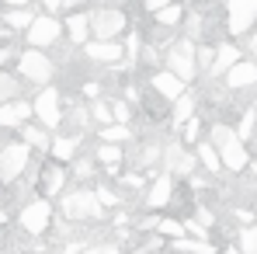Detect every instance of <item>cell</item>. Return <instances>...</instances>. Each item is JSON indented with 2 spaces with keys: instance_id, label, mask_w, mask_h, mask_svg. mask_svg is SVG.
<instances>
[{
  "instance_id": "obj_12",
  "label": "cell",
  "mask_w": 257,
  "mask_h": 254,
  "mask_svg": "<svg viewBox=\"0 0 257 254\" xmlns=\"http://www.w3.org/2000/svg\"><path fill=\"white\" fill-rule=\"evenodd\" d=\"M35 185H39V195H45V199H59V195L66 192V185H70V167L59 164V160H49V164L39 167Z\"/></svg>"
},
{
  "instance_id": "obj_48",
  "label": "cell",
  "mask_w": 257,
  "mask_h": 254,
  "mask_svg": "<svg viewBox=\"0 0 257 254\" xmlns=\"http://www.w3.org/2000/svg\"><path fill=\"white\" fill-rule=\"evenodd\" d=\"M97 4H104V0H97Z\"/></svg>"
},
{
  "instance_id": "obj_4",
  "label": "cell",
  "mask_w": 257,
  "mask_h": 254,
  "mask_svg": "<svg viewBox=\"0 0 257 254\" xmlns=\"http://www.w3.org/2000/svg\"><path fill=\"white\" fill-rule=\"evenodd\" d=\"M52 219H56V206H52V199H45V195H32V199L21 202V209H18V226H21V233H28L32 240H39V237H45V233L52 230Z\"/></svg>"
},
{
  "instance_id": "obj_38",
  "label": "cell",
  "mask_w": 257,
  "mask_h": 254,
  "mask_svg": "<svg viewBox=\"0 0 257 254\" xmlns=\"http://www.w3.org/2000/svg\"><path fill=\"white\" fill-rule=\"evenodd\" d=\"M39 7H42L45 14H59V11H73L77 7V0H35Z\"/></svg>"
},
{
  "instance_id": "obj_45",
  "label": "cell",
  "mask_w": 257,
  "mask_h": 254,
  "mask_svg": "<svg viewBox=\"0 0 257 254\" xmlns=\"http://www.w3.org/2000/svg\"><path fill=\"white\" fill-rule=\"evenodd\" d=\"M254 216H257V202H254Z\"/></svg>"
},
{
  "instance_id": "obj_19",
  "label": "cell",
  "mask_w": 257,
  "mask_h": 254,
  "mask_svg": "<svg viewBox=\"0 0 257 254\" xmlns=\"http://www.w3.org/2000/svg\"><path fill=\"white\" fill-rule=\"evenodd\" d=\"M90 39V25H87V11H70L66 18H63V42L70 45H80Z\"/></svg>"
},
{
  "instance_id": "obj_35",
  "label": "cell",
  "mask_w": 257,
  "mask_h": 254,
  "mask_svg": "<svg viewBox=\"0 0 257 254\" xmlns=\"http://www.w3.org/2000/svg\"><path fill=\"white\" fill-rule=\"evenodd\" d=\"M233 132H236V136H240L243 143H247V139H250V136L257 132V108H254V105H250V108L243 112V119H240V126L233 129Z\"/></svg>"
},
{
  "instance_id": "obj_11",
  "label": "cell",
  "mask_w": 257,
  "mask_h": 254,
  "mask_svg": "<svg viewBox=\"0 0 257 254\" xmlns=\"http://www.w3.org/2000/svg\"><path fill=\"white\" fill-rule=\"evenodd\" d=\"M257 25V0H226V32L247 35Z\"/></svg>"
},
{
  "instance_id": "obj_36",
  "label": "cell",
  "mask_w": 257,
  "mask_h": 254,
  "mask_svg": "<svg viewBox=\"0 0 257 254\" xmlns=\"http://www.w3.org/2000/svg\"><path fill=\"white\" fill-rule=\"evenodd\" d=\"M18 42L14 39H7V42H0V70H11L14 66V59H18Z\"/></svg>"
},
{
  "instance_id": "obj_1",
  "label": "cell",
  "mask_w": 257,
  "mask_h": 254,
  "mask_svg": "<svg viewBox=\"0 0 257 254\" xmlns=\"http://www.w3.org/2000/svg\"><path fill=\"white\" fill-rule=\"evenodd\" d=\"M104 206L97 202V195H94V188H87V185H77V188H66L63 195H59V216L63 219H70V223H97V219H104Z\"/></svg>"
},
{
  "instance_id": "obj_5",
  "label": "cell",
  "mask_w": 257,
  "mask_h": 254,
  "mask_svg": "<svg viewBox=\"0 0 257 254\" xmlns=\"http://www.w3.org/2000/svg\"><path fill=\"white\" fill-rule=\"evenodd\" d=\"M87 25L90 39H122L128 32V14L115 4H94L87 7Z\"/></svg>"
},
{
  "instance_id": "obj_37",
  "label": "cell",
  "mask_w": 257,
  "mask_h": 254,
  "mask_svg": "<svg viewBox=\"0 0 257 254\" xmlns=\"http://www.w3.org/2000/svg\"><path fill=\"white\" fill-rule=\"evenodd\" d=\"M80 254H128L122 244H111V240H101V244H87Z\"/></svg>"
},
{
  "instance_id": "obj_25",
  "label": "cell",
  "mask_w": 257,
  "mask_h": 254,
  "mask_svg": "<svg viewBox=\"0 0 257 254\" xmlns=\"http://www.w3.org/2000/svg\"><path fill=\"white\" fill-rule=\"evenodd\" d=\"M198 112V94H191V91H184L177 101H171V129H181L191 115Z\"/></svg>"
},
{
  "instance_id": "obj_24",
  "label": "cell",
  "mask_w": 257,
  "mask_h": 254,
  "mask_svg": "<svg viewBox=\"0 0 257 254\" xmlns=\"http://www.w3.org/2000/svg\"><path fill=\"white\" fill-rule=\"evenodd\" d=\"M184 4L181 0H171V4H164L160 11H153L150 18H153V25L157 28H167V32H174V28H181V21H184Z\"/></svg>"
},
{
  "instance_id": "obj_20",
  "label": "cell",
  "mask_w": 257,
  "mask_h": 254,
  "mask_svg": "<svg viewBox=\"0 0 257 254\" xmlns=\"http://www.w3.org/2000/svg\"><path fill=\"white\" fill-rule=\"evenodd\" d=\"M21 132V143L32 150V153H39V157H49V143H52V132L39 122H25V126L18 129Z\"/></svg>"
},
{
  "instance_id": "obj_40",
  "label": "cell",
  "mask_w": 257,
  "mask_h": 254,
  "mask_svg": "<svg viewBox=\"0 0 257 254\" xmlns=\"http://www.w3.org/2000/svg\"><path fill=\"white\" fill-rule=\"evenodd\" d=\"M164 4H171V0H143V11H146V14H153V11H160Z\"/></svg>"
},
{
  "instance_id": "obj_13",
  "label": "cell",
  "mask_w": 257,
  "mask_h": 254,
  "mask_svg": "<svg viewBox=\"0 0 257 254\" xmlns=\"http://www.w3.org/2000/svg\"><path fill=\"white\" fill-rule=\"evenodd\" d=\"M160 160H164V167L171 178H191L195 167H198V160H195V153L181 143V139H174L164 146V153H160Z\"/></svg>"
},
{
  "instance_id": "obj_8",
  "label": "cell",
  "mask_w": 257,
  "mask_h": 254,
  "mask_svg": "<svg viewBox=\"0 0 257 254\" xmlns=\"http://www.w3.org/2000/svg\"><path fill=\"white\" fill-rule=\"evenodd\" d=\"M164 66L174 77H181L184 84L198 80V63H195V42L191 39H177L164 49Z\"/></svg>"
},
{
  "instance_id": "obj_42",
  "label": "cell",
  "mask_w": 257,
  "mask_h": 254,
  "mask_svg": "<svg viewBox=\"0 0 257 254\" xmlns=\"http://www.w3.org/2000/svg\"><path fill=\"white\" fill-rule=\"evenodd\" d=\"M236 219H240V223H250V219H254V212H247V209H236Z\"/></svg>"
},
{
  "instance_id": "obj_3",
  "label": "cell",
  "mask_w": 257,
  "mask_h": 254,
  "mask_svg": "<svg viewBox=\"0 0 257 254\" xmlns=\"http://www.w3.org/2000/svg\"><path fill=\"white\" fill-rule=\"evenodd\" d=\"M14 73H18L25 84L45 87V84H52V77H56V63H52V56H49L45 49L25 45V49L18 52V59H14Z\"/></svg>"
},
{
  "instance_id": "obj_2",
  "label": "cell",
  "mask_w": 257,
  "mask_h": 254,
  "mask_svg": "<svg viewBox=\"0 0 257 254\" xmlns=\"http://www.w3.org/2000/svg\"><path fill=\"white\" fill-rule=\"evenodd\" d=\"M209 143L219 150V160H222V167H226V171H243V167H250L247 143L233 132V126H226V122H212V129H209Z\"/></svg>"
},
{
  "instance_id": "obj_6",
  "label": "cell",
  "mask_w": 257,
  "mask_h": 254,
  "mask_svg": "<svg viewBox=\"0 0 257 254\" xmlns=\"http://www.w3.org/2000/svg\"><path fill=\"white\" fill-rule=\"evenodd\" d=\"M25 35V45H32V49H52V45L63 42V18L59 14H35L32 18V25L21 32Z\"/></svg>"
},
{
  "instance_id": "obj_18",
  "label": "cell",
  "mask_w": 257,
  "mask_h": 254,
  "mask_svg": "<svg viewBox=\"0 0 257 254\" xmlns=\"http://www.w3.org/2000/svg\"><path fill=\"white\" fill-rule=\"evenodd\" d=\"M32 119V101L28 98H14V101H4L0 105V129L11 132V129H21Z\"/></svg>"
},
{
  "instance_id": "obj_10",
  "label": "cell",
  "mask_w": 257,
  "mask_h": 254,
  "mask_svg": "<svg viewBox=\"0 0 257 254\" xmlns=\"http://www.w3.org/2000/svg\"><path fill=\"white\" fill-rule=\"evenodd\" d=\"M80 52H84V59L97 63V66H122V59H125L122 39H87Z\"/></svg>"
},
{
  "instance_id": "obj_17",
  "label": "cell",
  "mask_w": 257,
  "mask_h": 254,
  "mask_svg": "<svg viewBox=\"0 0 257 254\" xmlns=\"http://www.w3.org/2000/svg\"><path fill=\"white\" fill-rule=\"evenodd\" d=\"M80 143H84V136L80 132H52V143H49V157L52 160H59V164H70L77 153H80Z\"/></svg>"
},
{
  "instance_id": "obj_33",
  "label": "cell",
  "mask_w": 257,
  "mask_h": 254,
  "mask_svg": "<svg viewBox=\"0 0 257 254\" xmlns=\"http://www.w3.org/2000/svg\"><path fill=\"white\" fill-rule=\"evenodd\" d=\"M181 129H184V136H181V143H184V146H195V143L202 139V132H205V122H202V115L195 112V115H191V119H188V122H184Z\"/></svg>"
},
{
  "instance_id": "obj_31",
  "label": "cell",
  "mask_w": 257,
  "mask_h": 254,
  "mask_svg": "<svg viewBox=\"0 0 257 254\" xmlns=\"http://www.w3.org/2000/svg\"><path fill=\"white\" fill-rule=\"evenodd\" d=\"M108 108H111V119H115V122L132 126V108H136L132 101H125L122 94H111V98H108Z\"/></svg>"
},
{
  "instance_id": "obj_47",
  "label": "cell",
  "mask_w": 257,
  "mask_h": 254,
  "mask_svg": "<svg viewBox=\"0 0 257 254\" xmlns=\"http://www.w3.org/2000/svg\"><path fill=\"white\" fill-rule=\"evenodd\" d=\"M153 254H164V251H153Z\"/></svg>"
},
{
  "instance_id": "obj_22",
  "label": "cell",
  "mask_w": 257,
  "mask_h": 254,
  "mask_svg": "<svg viewBox=\"0 0 257 254\" xmlns=\"http://www.w3.org/2000/svg\"><path fill=\"white\" fill-rule=\"evenodd\" d=\"M39 11H35V4H28V7H4L0 11V25L7 28V32H14V35H21L28 25H32V18H35Z\"/></svg>"
},
{
  "instance_id": "obj_49",
  "label": "cell",
  "mask_w": 257,
  "mask_h": 254,
  "mask_svg": "<svg viewBox=\"0 0 257 254\" xmlns=\"http://www.w3.org/2000/svg\"><path fill=\"white\" fill-rule=\"evenodd\" d=\"M0 146H4V143H0Z\"/></svg>"
},
{
  "instance_id": "obj_15",
  "label": "cell",
  "mask_w": 257,
  "mask_h": 254,
  "mask_svg": "<svg viewBox=\"0 0 257 254\" xmlns=\"http://www.w3.org/2000/svg\"><path fill=\"white\" fill-rule=\"evenodd\" d=\"M150 91H153L160 101H167V105H171V101H177V98L188 91V84H184L181 77H174L171 70L164 66V70H153V77H150Z\"/></svg>"
},
{
  "instance_id": "obj_34",
  "label": "cell",
  "mask_w": 257,
  "mask_h": 254,
  "mask_svg": "<svg viewBox=\"0 0 257 254\" xmlns=\"http://www.w3.org/2000/svg\"><path fill=\"white\" fill-rule=\"evenodd\" d=\"M87 115H90V122H97V129H101V126H111V122H115V119H111V108H108V101H97V98L87 105Z\"/></svg>"
},
{
  "instance_id": "obj_21",
  "label": "cell",
  "mask_w": 257,
  "mask_h": 254,
  "mask_svg": "<svg viewBox=\"0 0 257 254\" xmlns=\"http://www.w3.org/2000/svg\"><path fill=\"white\" fill-rule=\"evenodd\" d=\"M160 153H164V146H160L157 139H143L132 153H125V160H132V167H136V171L146 167L150 174H153V167L160 164Z\"/></svg>"
},
{
  "instance_id": "obj_14",
  "label": "cell",
  "mask_w": 257,
  "mask_h": 254,
  "mask_svg": "<svg viewBox=\"0 0 257 254\" xmlns=\"http://www.w3.org/2000/svg\"><path fill=\"white\" fill-rule=\"evenodd\" d=\"M174 192H177V181H174L167 171H164V174H153V185H150L146 195H143V209L146 212H164L171 206Z\"/></svg>"
},
{
  "instance_id": "obj_46",
  "label": "cell",
  "mask_w": 257,
  "mask_h": 254,
  "mask_svg": "<svg viewBox=\"0 0 257 254\" xmlns=\"http://www.w3.org/2000/svg\"><path fill=\"white\" fill-rule=\"evenodd\" d=\"M254 178H257V164H254Z\"/></svg>"
},
{
  "instance_id": "obj_29",
  "label": "cell",
  "mask_w": 257,
  "mask_h": 254,
  "mask_svg": "<svg viewBox=\"0 0 257 254\" xmlns=\"http://www.w3.org/2000/svg\"><path fill=\"white\" fill-rule=\"evenodd\" d=\"M94 195H97V202H101L104 209H122V206H125V195H122L115 185H108V181H97V185H94Z\"/></svg>"
},
{
  "instance_id": "obj_28",
  "label": "cell",
  "mask_w": 257,
  "mask_h": 254,
  "mask_svg": "<svg viewBox=\"0 0 257 254\" xmlns=\"http://www.w3.org/2000/svg\"><path fill=\"white\" fill-rule=\"evenodd\" d=\"M167 244L177 254H215L212 240H198V237H177V240H167Z\"/></svg>"
},
{
  "instance_id": "obj_9",
  "label": "cell",
  "mask_w": 257,
  "mask_h": 254,
  "mask_svg": "<svg viewBox=\"0 0 257 254\" xmlns=\"http://www.w3.org/2000/svg\"><path fill=\"white\" fill-rule=\"evenodd\" d=\"M63 112H66V105H63V94L56 91V87L45 84L35 98H32V115L39 119V126H45L49 132H59L63 126Z\"/></svg>"
},
{
  "instance_id": "obj_23",
  "label": "cell",
  "mask_w": 257,
  "mask_h": 254,
  "mask_svg": "<svg viewBox=\"0 0 257 254\" xmlns=\"http://www.w3.org/2000/svg\"><path fill=\"white\" fill-rule=\"evenodd\" d=\"M236 59H243V52H240V45H233V42H219L215 45V56H212V66H209V77H222Z\"/></svg>"
},
{
  "instance_id": "obj_16",
  "label": "cell",
  "mask_w": 257,
  "mask_h": 254,
  "mask_svg": "<svg viewBox=\"0 0 257 254\" xmlns=\"http://www.w3.org/2000/svg\"><path fill=\"white\" fill-rule=\"evenodd\" d=\"M222 84H226V91H247V87H257V63L254 59H236V63L222 73Z\"/></svg>"
},
{
  "instance_id": "obj_26",
  "label": "cell",
  "mask_w": 257,
  "mask_h": 254,
  "mask_svg": "<svg viewBox=\"0 0 257 254\" xmlns=\"http://www.w3.org/2000/svg\"><path fill=\"white\" fill-rule=\"evenodd\" d=\"M97 139L101 143H115V146H125L136 139V129L132 126H122V122H111V126H101L97 129Z\"/></svg>"
},
{
  "instance_id": "obj_30",
  "label": "cell",
  "mask_w": 257,
  "mask_h": 254,
  "mask_svg": "<svg viewBox=\"0 0 257 254\" xmlns=\"http://www.w3.org/2000/svg\"><path fill=\"white\" fill-rule=\"evenodd\" d=\"M21 91H25V80H21L14 70H0V105L21 98Z\"/></svg>"
},
{
  "instance_id": "obj_32",
  "label": "cell",
  "mask_w": 257,
  "mask_h": 254,
  "mask_svg": "<svg viewBox=\"0 0 257 254\" xmlns=\"http://www.w3.org/2000/svg\"><path fill=\"white\" fill-rule=\"evenodd\" d=\"M153 233H160L164 240H177V237H188L184 233V219H171V216H160L157 219V230Z\"/></svg>"
},
{
  "instance_id": "obj_44",
  "label": "cell",
  "mask_w": 257,
  "mask_h": 254,
  "mask_svg": "<svg viewBox=\"0 0 257 254\" xmlns=\"http://www.w3.org/2000/svg\"><path fill=\"white\" fill-rule=\"evenodd\" d=\"M222 254H240V247H236V244H233V247H226V251Z\"/></svg>"
},
{
  "instance_id": "obj_27",
  "label": "cell",
  "mask_w": 257,
  "mask_h": 254,
  "mask_svg": "<svg viewBox=\"0 0 257 254\" xmlns=\"http://www.w3.org/2000/svg\"><path fill=\"white\" fill-rule=\"evenodd\" d=\"M191 153H195V160H198L202 167L209 171V174H215V171L222 167V160H219V150H215V146H212V143H209V139H198Z\"/></svg>"
},
{
  "instance_id": "obj_41",
  "label": "cell",
  "mask_w": 257,
  "mask_h": 254,
  "mask_svg": "<svg viewBox=\"0 0 257 254\" xmlns=\"http://www.w3.org/2000/svg\"><path fill=\"white\" fill-rule=\"evenodd\" d=\"M4 7H28V4H35V0H0Z\"/></svg>"
},
{
  "instance_id": "obj_43",
  "label": "cell",
  "mask_w": 257,
  "mask_h": 254,
  "mask_svg": "<svg viewBox=\"0 0 257 254\" xmlns=\"http://www.w3.org/2000/svg\"><path fill=\"white\" fill-rule=\"evenodd\" d=\"M7 219H11V212H7V206L0 202V226H7Z\"/></svg>"
},
{
  "instance_id": "obj_39",
  "label": "cell",
  "mask_w": 257,
  "mask_h": 254,
  "mask_svg": "<svg viewBox=\"0 0 257 254\" xmlns=\"http://www.w3.org/2000/svg\"><path fill=\"white\" fill-rule=\"evenodd\" d=\"M243 49H247V59H254L257 63V35L247 32V39H243Z\"/></svg>"
},
{
  "instance_id": "obj_7",
  "label": "cell",
  "mask_w": 257,
  "mask_h": 254,
  "mask_svg": "<svg viewBox=\"0 0 257 254\" xmlns=\"http://www.w3.org/2000/svg\"><path fill=\"white\" fill-rule=\"evenodd\" d=\"M28 164H32V150H28L21 139L4 143V146H0V185L11 188L14 181H21L25 171H28Z\"/></svg>"
}]
</instances>
